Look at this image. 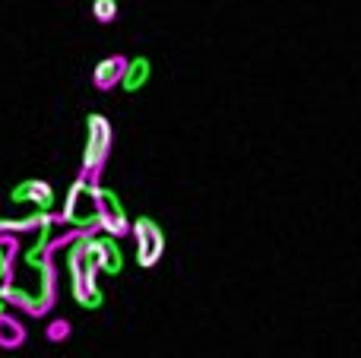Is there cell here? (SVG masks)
<instances>
[{
  "label": "cell",
  "instance_id": "cell-1",
  "mask_svg": "<svg viewBox=\"0 0 361 358\" xmlns=\"http://www.w3.org/2000/svg\"><path fill=\"white\" fill-rule=\"evenodd\" d=\"M67 270H70V289H73L76 304H80V308H86V311H99L105 298H102L99 285H95L102 266H99L95 251H92V235H86V238H80V241H73V245H70Z\"/></svg>",
  "mask_w": 361,
  "mask_h": 358
},
{
  "label": "cell",
  "instance_id": "cell-2",
  "mask_svg": "<svg viewBox=\"0 0 361 358\" xmlns=\"http://www.w3.org/2000/svg\"><path fill=\"white\" fill-rule=\"evenodd\" d=\"M111 146H114V130L111 121L105 114L92 111L86 118V149H82V168L80 178L92 184H102V171H105L108 159H111Z\"/></svg>",
  "mask_w": 361,
  "mask_h": 358
},
{
  "label": "cell",
  "instance_id": "cell-3",
  "mask_svg": "<svg viewBox=\"0 0 361 358\" xmlns=\"http://www.w3.org/2000/svg\"><path fill=\"white\" fill-rule=\"evenodd\" d=\"M99 187L102 184H92L86 178L76 175V181L70 184L67 197H63V226L73 228H86V232H102L99 226Z\"/></svg>",
  "mask_w": 361,
  "mask_h": 358
},
{
  "label": "cell",
  "instance_id": "cell-4",
  "mask_svg": "<svg viewBox=\"0 0 361 358\" xmlns=\"http://www.w3.org/2000/svg\"><path fill=\"white\" fill-rule=\"evenodd\" d=\"M130 238H133V251H137V264L143 266V270H152L165 254V232L159 228V222L149 219V216L133 219Z\"/></svg>",
  "mask_w": 361,
  "mask_h": 358
},
{
  "label": "cell",
  "instance_id": "cell-5",
  "mask_svg": "<svg viewBox=\"0 0 361 358\" xmlns=\"http://www.w3.org/2000/svg\"><path fill=\"white\" fill-rule=\"evenodd\" d=\"M99 226L105 235H114V238H127L133 228L130 216H127L124 203L114 190L108 187H99Z\"/></svg>",
  "mask_w": 361,
  "mask_h": 358
},
{
  "label": "cell",
  "instance_id": "cell-6",
  "mask_svg": "<svg viewBox=\"0 0 361 358\" xmlns=\"http://www.w3.org/2000/svg\"><path fill=\"white\" fill-rule=\"evenodd\" d=\"M38 283L35 292H32V304L25 308V317H48L51 308L57 304V266L48 264L35 273Z\"/></svg>",
  "mask_w": 361,
  "mask_h": 358
},
{
  "label": "cell",
  "instance_id": "cell-7",
  "mask_svg": "<svg viewBox=\"0 0 361 358\" xmlns=\"http://www.w3.org/2000/svg\"><path fill=\"white\" fill-rule=\"evenodd\" d=\"M10 200L13 203H29L32 209H54L57 197H54V187L42 178H25L19 181L16 187L10 190Z\"/></svg>",
  "mask_w": 361,
  "mask_h": 358
},
{
  "label": "cell",
  "instance_id": "cell-8",
  "mask_svg": "<svg viewBox=\"0 0 361 358\" xmlns=\"http://www.w3.org/2000/svg\"><path fill=\"white\" fill-rule=\"evenodd\" d=\"M127 63H130V57H124V54L102 57V61L92 67V86L99 89V92H111V89H118L121 82H124Z\"/></svg>",
  "mask_w": 361,
  "mask_h": 358
},
{
  "label": "cell",
  "instance_id": "cell-9",
  "mask_svg": "<svg viewBox=\"0 0 361 358\" xmlns=\"http://www.w3.org/2000/svg\"><path fill=\"white\" fill-rule=\"evenodd\" d=\"M92 251H95V260H99L102 273L108 276H118L124 270V251H121V238L114 235H105V232H95L92 235Z\"/></svg>",
  "mask_w": 361,
  "mask_h": 358
},
{
  "label": "cell",
  "instance_id": "cell-10",
  "mask_svg": "<svg viewBox=\"0 0 361 358\" xmlns=\"http://www.w3.org/2000/svg\"><path fill=\"white\" fill-rule=\"evenodd\" d=\"M25 340H29L25 323L10 308H0V349L4 352H16V349L25 346Z\"/></svg>",
  "mask_w": 361,
  "mask_h": 358
},
{
  "label": "cell",
  "instance_id": "cell-11",
  "mask_svg": "<svg viewBox=\"0 0 361 358\" xmlns=\"http://www.w3.org/2000/svg\"><path fill=\"white\" fill-rule=\"evenodd\" d=\"M149 76H152V63H149V57H130V63H127V73H124V82H121V89L124 92H140V89L149 82Z\"/></svg>",
  "mask_w": 361,
  "mask_h": 358
},
{
  "label": "cell",
  "instance_id": "cell-12",
  "mask_svg": "<svg viewBox=\"0 0 361 358\" xmlns=\"http://www.w3.org/2000/svg\"><path fill=\"white\" fill-rule=\"evenodd\" d=\"M92 16L95 23L111 25L118 19V0H92Z\"/></svg>",
  "mask_w": 361,
  "mask_h": 358
},
{
  "label": "cell",
  "instance_id": "cell-13",
  "mask_svg": "<svg viewBox=\"0 0 361 358\" xmlns=\"http://www.w3.org/2000/svg\"><path fill=\"white\" fill-rule=\"evenodd\" d=\"M70 333H73V327H70V321H51L48 323V330H44V336H48L51 342H67L70 340Z\"/></svg>",
  "mask_w": 361,
  "mask_h": 358
},
{
  "label": "cell",
  "instance_id": "cell-14",
  "mask_svg": "<svg viewBox=\"0 0 361 358\" xmlns=\"http://www.w3.org/2000/svg\"><path fill=\"white\" fill-rule=\"evenodd\" d=\"M4 283H6V279H4V273H0V308H6V304H4Z\"/></svg>",
  "mask_w": 361,
  "mask_h": 358
}]
</instances>
